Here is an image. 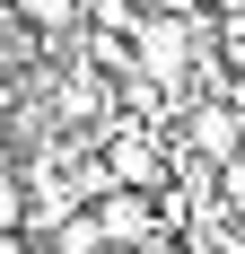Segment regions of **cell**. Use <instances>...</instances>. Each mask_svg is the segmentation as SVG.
Wrapping results in <instances>:
<instances>
[{"mask_svg":"<svg viewBox=\"0 0 245 254\" xmlns=\"http://www.w3.org/2000/svg\"><path fill=\"white\" fill-rule=\"evenodd\" d=\"M140 62H149L158 79H167L175 62H184V44H175V26H149V44H140Z\"/></svg>","mask_w":245,"mask_h":254,"instance_id":"5","label":"cell"},{"mask_svg":"<svg viewBox=\"0 0 245 254\" xmlns=\"http://www.w3.org/2000/svg\"><path fill=\"white\" fill-rule=\"evenodd\" d=\"M0 167H9V158H0Z\"/></svg>","mask_w":245,"mask_h":254,"instance_id":"9","label":"cell"},{"mask_svg":"<svg viewBox=\"0 0 245 254\" xmlns=\"http://www.w3.org/2000/svg\"><path fill=\"white\" fill-rule=\"evenodd\" d=\"M0 254H26V237H0Z\"/></svg>","mask_w":245,"mask_h":254,"instance_id":"7","label":"cell"},{"mask_svg":"<svg viewBox=\"0 0 245 254\" xmlns=\"http://www.w3.org/2000/svg\"><path fill=\"white\" fill-rule=\"evenodd\" d=\"M88 210H97L105 246H140V237H149V202L131 193V184H114V176H105L97 193H88Z\"/></svg>","mask_w":245,"mask_h":254,"instance_id":"1","label":"cell"},{"mask_svg":"<svg viewBox=\"0 0 245 254\" xmlns=\"http://www.w3.org/2000/svg\"><path fill=\"white\" fill-rule=\"evenodd\" d=\"M105 246V228H97V210H70L61 228H53V254H97Z\"/></svg>","mask_w":245,"mask_h":254,"instance_id":"3","label":"cell"},{"mask_svg":"<svg viewBox=\"0 0 245 254\" xmlns=\"http://www.w3.org/2000/svg\"><path fill=\"white\" fill-rule=\"evenodd\" d=\"M0 79H9V53H0Z\"/></svg>","mask_w":245,"mask_h":254,"instance_id":"8","label":"cell"},{"mask_svg":"<svg viewBox=\"0 0 245 254\" xmlns=\"http://www.w3.org/2000/svg\"><path fill=\"white\" fill-rule=\"evenodd\" d=\"M70 9L79 0H18V18H35V26H70Z\"/></svg>","mask_w":245,"mask_h":254,"instance_id":"6","label":"cell"},{"mask_svg":"<svg viewBox=\"0 0 245 254\" xmlns=\"http://www.w3.org/2000/svg\"><path fill=\"white\" fill-rule=\"evenodd\" d=\"M0 237H26V184L0 167Z\"/></svg>","mask_w":245,"mask_h":254,"instance_id":"4","label":"cell"},{"mask_svg":"<svg viewBox=\"0 0 245 254\" xmlns=\"http://www.w3.org/2000/svg\"><path fill=\"white\" fill-rule=\"evenodd\" d=\"M193 149L210 158V167H228V158H245V123L228 114V105H201L193 114Z\"/></svg>","mask_w":245,"mask_h":254,"instance_id":"2","label":"cell"}]
</instances>
